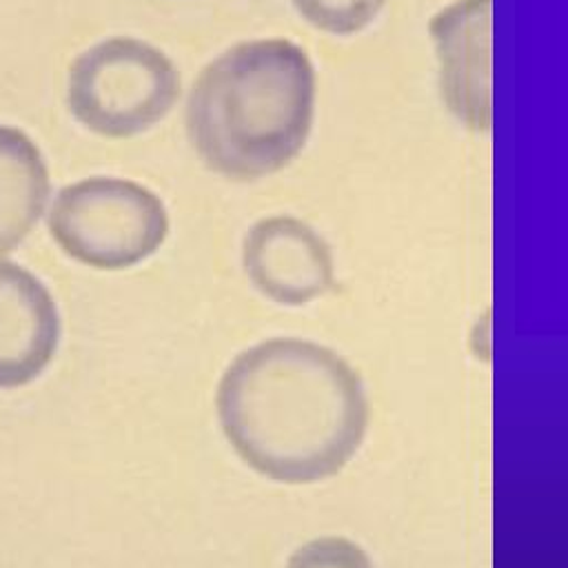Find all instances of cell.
Listing matches in <instances>:
<instances>
[{
  "mask_svg": "<svg viewBox=\"0 0 568 568\" xmlns=\"http://www.w3.org/2000/svg\"><path fill=\"white\" fill-rule=\"evenodd\" d=\"M386 0H293L300 16L333 36H353L375 20Z\"/></svg>",
  "mask_w": 568,
  "mask_h": 568,
  "instance_id": "9c48e42d",
  "label": "cell"
},
{
  "mask_svg": "<svg viewBox=\"0 0 568 568\" xmlns=\"http://www.w3.org/2000/svg\"><path fill=\"white\" fill-rule=\"evenodd\" d=\"M446 109L468 129L493 124V0H453L428 24Z\"/></svg>",
  "mask_w": 568,
  "mask_h": 568,
  "instance_id": "5b68a950",
  "label": "cell"
},
{
  "mask_svg": "<svg viewBox=\"0 0 568 568\" xmlns=\"http://www.w3.org/2000/svg\"><path fill=\"white\" fill-rule=\"evenodd\" d=\"M315 71L291 40L231 47L197 75L186 133L200 160L229 180H260L304 149L313 124Z\"/></svg>",
  "mask_w": 568,
  "mask_h": 568,
  "instance_id": "7a4b0ae2",
  "label": "cell"
},
{
  "mask_svg": "<svg viewBox=\"0 0 568 568\" xmlns=\"http://www.w3.org/2000/svg\"><path fill=\"white\" fill-rule=\"evenodd\" d=\"M58 246L80 264L120 271L153 255L169 215L155 193L124 178H87L64 186L49 211Z\"/></svg>",
  "mask_w": 568,
  "mask_h": 568,
  "instance_id": "277c9868",
  "label": "cell"
},
{
  "mask_svg": "<svg viewBox=\"0 0 568 568\" xmlns=\"http://www.w3.org/2000/svg\"><path fill=\"white\" fill-rule=\"evenodd\" d=\"M58 342L60 313L49 288L20 264L0 260V388L33 382Z\"/></svg>",
  "mask_w": 568,
  "mask_h": 568,
  "instance_id": "52a82bcc",
  "label": "cell"
},
{
  "mask_svg": "<svg viewBox=\"0 0 568 568\" xmlns=\"http://www.w3.org/2000/svg\"><path fill=\"white\" fill-rule=\"evenodd\" d=\"M180 95V71L158 47L109 38L69 69V109L93 133L131 138L158 124Z\"/></svg>",
  "mask_w": 568,
  "mask_h": 568,
  "instance_id": "3957f363",
  "label": "cell"
},
{
  "mask_svg": "<svg viewBox=\"0 0 568 568\" xmlns=\"http://www.w3.org/2000/svg\"><path fill=\"white\" fill-rule=\"evenodd\" d=\"M286 568H373L366 550L339 535H324L300 546Z\"/></svg>",
  "mask_w": 568,
  "mask_h": 568,
  "instance_id": "30bf717a",
  "label": "cell"
},
{
  "mask_svg": "<svg viewBox=\"0 0 568 568\" xmlns=\"http://www.w3.org/2000/svg\"><path fill=\"white\" fill-rule=\"evenodd\" d=\"M242 264L251 284L284 306H302L335 286L331 246L315 229L291 215L257 220L246 231Z\"/></svg>",
  "mask_w": 568,
  "mask_h": 568,
  "instance_id": "8992f818",
  "label": "cell"
},
{
  "mask_svg": "<svg viewBox=\"0 0 568 568\" xmlns=\"http://www.w3.org/2000/svg\"><path fill=\"white\" fill-rule=\"evenodd\" d=\"M237 457L280 484L337 475L364 442L368 399L357 371L333 348L273 337L240 353L215 395Z\"/></svg>",
  "mask_w": 568,
  "mask_h": 568,
  "instance_id": "6da1fadb",
  "label": "cell"
},
{
  "mask_svg": "<svg viewBox=\"0 0 568 568\" xmlns=\"http://www.w3.org/2000/svg\"><path fill=\"white\" fill-rule=\"evenodd\" d=\"M49 200V171L36 142L0 124V255L18 248Z\"/></svg>",
  "mask_w": 568,
  "mask_h": 568,
  "instance_id": "ba28073f",
  "label": "cell"
}]
</instances>
